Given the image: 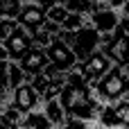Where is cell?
Segmentation results:
<instances>
[{
	"label": "cell",
	"instance_id": "cell-6",
	"mask_svg": "<svg viewBox=\"0 0 129 129\" xmlns=\"http://www.w3.org/2000/svg\"><path fill=\"white\" fill-rule=\"evenodd\" d=\"M95 122H100L104 129H129V98L102 104Z\"/></svg>",
	"mask_w": 129,
	"mask_h": 129
},
{
	"label": "cell",
	"instance_id": "cell-27",
	"mask_svg": "<svg viewBox=\"0 0 129 129\" xmlns=\"http://www.w3.org/2000/svg\"><path fill=\"white\" fill-rule=\"evenodd\" d=\"M59 0H34V5H39V7H43V9H50L52 5H57Z\"/></svg>",
	"mask_w": 129,
	"mask_h": 129
},
{
	"label": "cell",
	"instance_id": "cell-13",
	"mask_svg": "<svg viewBox=\"0 0 129 129\" xmlns=\"http://www.w3.org/2000/svg\"><path fill=\"white\" fill-rule=\"evenodd\" d=\"M48 63H50V59H48V54H45V48H39V45H32V48L18 59V66H20L23 73L27 75V82H29L32 75L41 73Z\"/></svg>",
	"mask_w": 129,
	"mask_h": 129
},
{
	"label": "cell",
	"instance_id": "cell-20",
	"mask_svg": "<svg viewBox=\"0 0 129 129\" xmlns=\"http://www.w3.org/2000/svg\"><path fill=\"white\" fill-rule=\"evenodd\" d=\"M68 16V9L63 7V5H52L50 9H45V18L50 20V23H57V25H61L63 23V18Z\"/></svg>",
	"mask_w": 129,
	"mask_h": 129
},
{
	"label": "cell",
	"instance_id": "cell-22",
	"mask_svg": "<svg viewBox=\"0 0 129 129\" xmlns=\"http://www.w3.org/2000/svg\"><path fill=\"white\" fill-rule=\"evenodd\" d=\"M57 129H93L91 127V122H86V120H77V118H66L61 125Z\"/></svg>",
	"mask_w": 129,
	"mask_h": 129
},
{
	"label": "cell",
	"instance_id": "cell-10",
	"mask_svg": "<svg viewBox=\"0 0 129 129\" xmlns=\"http://www.w3.org/2000/svg\"><path fill=\"white\" fill-rule=\"evenodd\" d=\"M9 102L20 111V113H27V111H34V109H41V95L36 93V88L29 84V82H23L20 86L11 88L9 91Z\"/></svg>",
	"mask_w": 129,
	"mask_h": 129
},
{
	"label": "cell",
	"instance_id": "cell-8",
	"mask_svg": "<svg viewBox=\"0 0 129 129\" xmlns=\"http://www.w3.org/2000/svg\"><path fill=\"white\" fill-rule=\"evenodd\" d=\"M113 63H111V59L104 54V52H100V50H95V52H91L86 59H82V61H77V66H75V70L79 73V77L84 79V82H95L98 77H102L109 68H111Z\"/></svg>",
	"mask_w": 129,
	"mask_h": 129
},
{
	"label": "cell",
	"instance_id": "cell-24",
	"mask_svg": "<svg viewBox=\"0 0 129 129\" xmlns=\"http://www.w3.org/2000/svg\"><path fill=\"white\" fill-rule=\"evenodd\" d=\"M7 61H9V59L0 61V88H9V86H7Z\"/></svg>",
	"mask_w": 129,
	"mask_h": 129
},
{
	"label": "cell",
	"instance_id": "cell-1",
	"mask_svg": "<svg viewBox=\"0 0 129 129\" xmlns=\"http://www.w3.org/2000/svg\"><path fill=\"white\" fill-rule=\"evenodd\" d=\"M57 100H59L66 118H77V120H86V122L95 120V116L102 107L98 102V98L93 95L91 84L84 82L75 68L66 73V82H63Z\"/></svg>",
	"mask_w": 129,
	"mask_h": 129
},
{
	"label": "cell",
	"instance_id": "cell-23",
	"mask_svg": "<svg viewBox=\"0 0 129 129\" xmlns=\"http://www.w3.org/2000/svg\"><path fill=\"white\" fill-rule=\"evenodd\" d=\"M16 18H0V41H5V36L16 27Z\"/></svg>",
	"mask_w": 129,
	"mask_h": 129
},
{
	"label": "cell",
	"instance_id": "cell-4",
	"mask_svg": "<svg viewBox=\"0 0 129 129\" xmlns=\"http://www.w3.org/2000/svg\"><path fill=\"white\" fill-rule=\"evenodd\" d=\"M98 50L104 52L113 66H127L129 63V34H125L120 27H116L113 32L100 34V43Z\"/></svg>",
	"mask_w": 129,
	"mask_h": 129
},
{
	"label": "cell",
	"instance_id": "cell-16",
	"mask_svg": "<svg viewBox=\"0 0 129 129\" xmlns=\"http://www.w3.org/2000/svg\"><path fill=\"white\" fill-rule=\"evenodd\" d=\"M23 82H27V75L23 73V68L18 66V61H7V86H9V91L11 88H16V86H20Z\"/></svg>",
	"mask_w": 129,
	"mask_h": 129
},
{
	"label": "cell",
	"instance_id": "cell-14",
	"mask_svg": "<svg viewBox=\"0 0 129 129\" xmlns=\"http://www.w3.org/2000/svg\"><path fill=\"white\" fill-rule=\"evenodd\" d=\"M18 129H52V125H50V120L45 118V113L41 109H34V111H27L23 116Z\"/></svg>",
	"mask_w": 129,
	"mask_h": 129
},
{
	"label": "cell",
	"instance_id": "cell-21",
	"mask_svg": "<svg viewBox=\"0 0 129 129\" xmlns=\"http://www.w3.org/2000/svg\"><path fill=\"white\" fill-rule=\"evenodd\" d=\"M20 9L18 0H0V18H16Z\"/></svg>",
	"mask_w": 129,
	"mask_h": 129
},
{
	"label": "cell",
	"instance_id": "cell-25",
	"mask_svg": "<svg viewBox=\"0 0 129 129\" xmlns=\"http://www.w3.org/2000/svg\"><path fill=\"white\" fill-rule=\"evenodd\" d=\"M98 2H100V5H104V7H111V9H116V11H118V9H120L125 2H129V0H98Z\"/></svg>",
	"mask_w": 129,
	"mask_h": 129
},
{
	"label": "cell",
	"instance_id": "cell-7",
	"mask_svg": "<svg viewBox=\"0 0 129 129\" xmlns=\"http://www.w3.org/2000/svg\"><path fill=\"white\" fill-rule=\"evenodd\" d=\"M45 54L50 59V66H54L61 73H68L77 66V57L73 54V50L68 48V43L59 36H54L48 45H45Z\"/></svg>",
	"mask_w": 129,
	"mask_h": 129
},
{
	"label": "cell",
	"instance_id": "cell-3",
	"mask_svg": "<svg viewBox=\"0 0 129 129\" xmlns=\"http://www.w3.org/2000/svg\"><path fill=\"white\" fill-rule=\"evenodd\" d=\"M57 36L68 43V48L73 50V54L77 57V61H82V59H86L91 52H95V50H98V43H100V34H98L88 23L82 25L79 29H73V32L59 29Z\"/></svg>",
	"mask_w": 129,
	"mask_h": 129
},
{
	"label": "cell",
	"instance_id": "cell-19",
	"mask_svg": "<svg viewBox=\"0 0 129 129\" xmlns=\"http://www.w3.org/2000/svg\"><path fill=\"white\" fill-rule=\"evenodd\" d=\"M88 20H86V16H82V14H75V11H68V16L63 18V23L59 25V29H63V32H73V29H79L82 25H86Z\"/></svg>",
	"mask_w": 129,
	"mask_h": 129
},
{
	"label": "cell",
	"instance_id": "cell-5",
	"mask_svg": "<svg viewBox=\"0 0 129 129\" xmlns=\"http://www.w3.org/2000/svg\"><path fill=\"white\" fill-rule=\"evenodd\" d=\"M63 82H66V73L57 70V68L50 66V63H48L41 73H36V75L29 77V84H32V86L36 88V93L41 95V102H45V100H54V98L59 95Z\"/></svg>",
	"mask_w": 129,
	"mask_h": 129
},
{
	"label": "cell",
	"instance_id": "cell-29",
	"mask_svg": "<svg viewBox=\"0 0 129 129\" xmlns=\"http://www.w3.org/2000/svg\"><path fill=\"white\" fill-rule=\"evenodd\" d=\"M0 129H7V127H5V120H2V116H0Z\"/></svg>",
	"mask_w": 129,
	"mask_h": 129
},
{
	"label": "cell",
	"instance_id": "cell-15",
	"mask_svg": "<svg viewBox=\"0 0 129 129\" xmlns=\"http://www.w3.org/2000/svg\"><path fill=\"white\" fill-rule=\"evenodd\" d=\"M41 111L45 113V118L50 120L52 127H59V125L66 120V113H63V109H61V104H59L57 98H54V100H45V102L41 104Z\"/></svg>",
	"mask_w": 129,
	"mask_h": 129
},
{
	"label": "cell",
	"instance_id": "cell-12",
	"mask_svg": "<svg viewBox=\"0 0 129 129\" xmlns=\"http://www.w3.org/2000/svg\"><path fill=\"white\" fill-rule=\"evenodd\" d=\"M5 50H7V57L11 59V61H18L34 43H32V36H29V32H25L20 25H16L7 36H5Z\"/></svg>",
	"mask_w": 129,
	"mask_h": 129
},
{
	"label": "cell",
	"instance_id": "cell-18",
	"mask_svg": "<svg viewBox=\"0 0 129 129\" xmlns=\"http://www.w3.org/2000/svg\"><path fill=\"white\" fill-rule=\"evenodd\" d=\"M59 5H63L68 11H75V14L88 16V11L98 5V0H59Z\"/></svg>",
	"mask_w": 129,
	"mask_h": 129
},
{
	"label": "cell",
	"instance_id": "cell-28",
	"mask_svg": "<svg viewBox=\"0 0 129 129\" xmlns=\"http://www.w3.org/2000/svg\"><path fill=\"white\" fill-rule=\"evenodd\" d=\"M5 59H9V57H7V50H5V43L0 41V61H5Z\"/></svg>",
	"mask_w": 129,
	"mask_h": 129
},
{
	"label": "cell",
	"instance_id": "cell-17",
	"mask_svg": "<svg viewBox=\"0 0 129 129\" xmlns=\"http://www.w3.org/2000/svg\"><path fill=\"white\" fill-rule=\"evenodd\" d=\"M0 116H2L5 127H7V129H18V127H20V120H23V116H25V113H20V111L9 102V104H5V107L0 109Z\"/></svg>",
	"mask_w": 129,
	"mask_h": 129
},
{
	"label": "cell",
	"instance_id": "cell-11",
	"mask_svg": "<svg viewBox=\"0 0 129 129\" xmlns=\"http://www.w3.org/2000/svg\"><path fill=\"white\" fill-rule=\"evenodd\" d=\"M45 9L43 7H39V5H34V2H29V5H20V9H18V14H16V23L25 29V32H29V36L32 34H36L43 25H45Z\"/></svg>",
	"mask_w": 129,
	"mask_h": 129
},
{
	"label": "cell",
	"instance_id": "cell-2",
	"mask_svg": "<svg viewBox=\"0 0 129 129\" xmlns=\"http://www.w3.org/2000/svg\"><path fill=\"white\" fill-rule=\"evenodd\" d=\"M91 88L100 104L116 102L120 98H129V63L127 66H111L102 77L91 82Z\"/></svg>",
	"mask_w": 129,
	"mask_h": 129
},
{
	"label": "cell",
	"instance_id": "cell-26",
	"mask_svg": "<svg viewBox=\"0 0 129 129\" xmlns=\"http://www.w3.org/2000/svg\"><path fill=\"white\" fill-rule=\"evenodd\" d=\"M118 27H120L125 34H129V14H122V16H120V20H118Z\"/></svg>",
	"mask_w": 129,
	"mask_h": 129
},
{
	"label": "cell",
	"instance_id": "cell-9",
	"mask_svg": "<svg viewBox=\"0 0 129 129\" xmlns=\"http://www.w3.org/2000/svg\"><path fill=\"white\" fill-rule=\"evenodd\" d=\"M86 20H88V25H91L98 34H107V32H113V29L118 27L120 14H118L116 9L104 7V5H100V2H98V5L88 11Z\"/></svg>",
	"mask_w": 129,
	"mask_h": 129
}]
</instances>
